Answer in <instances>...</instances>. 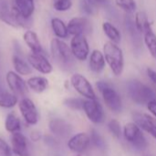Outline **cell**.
Listing matches in <instances>:
<instances>
[{
  "label": "cell",
  "instance_id": "6da1fadb",
  "mask_svg": "<svg viewBox=\"0 0 156 156\" xmlns=\"http://www.w3.org/2000/svg\"><path fill=\"white\" fill-rule=\"evenodd\" d=\"M103 55L111 71L115 76H120L124 68V57L122 49L112 41L103 45Z\"/></svg>",
  "mask_w": 156,
  "mask_h": 156
},
{
  "label": "cell",
  "instance_id": "7a4b0ae2",
  "mask_svg": "<svg viewBox=\"0 0 156 156\" xmlns=\"http://www.w3.org/2000/svg\"><path fill=\"white\" fill-rule=\"evenodd\" d=\"M127 92L130 98L138 105H147L152 100L156 99L155 92L150 86L138 80L128 82Z\"/></svg>",
  "mask_w": 156,
  "mask_h": 156
},
{
  "label": "cell",
  "instance_id": "3957f363",
  "mask_svg": "<svg viewBox=\"0 0 156 156\" xmlns=\"http://www.w3.org/2000/svg\"><path fill=\"white\" fill-rule=\"evenodd\" d=\"M96 87L101 93L105 105L113 112H120L122 110V98L119 92L108 82L99 81Z\"/></svg>",
  "mask_w": 156,
  "mask_h": 156
},
{
  "label": "cell",
  "instance_id": "277c9868",
  "mask_svg": "<svg viewBox=\"0 0 156 156\" xmlns=\"http://www.w3.org/2000/svg\"><path fill=\"white\" fill-rule=\"evenodd\" d=\"M50 51L52 58L61 66H68L72 62L73 55L70 47L60 39L55 38L51 40Z\"/></svg>",
  "mask_w": 156,
  "mask_h": 156
},
{
  "label": "cell",
  "instance_id": "5b68a950",
  "mask_svg": "<svg viewBox=\"0 0 156 156\" xmlns=\"http://www.w3.org/2000/svg\"><path fill=\"white\" fill-rule=\"evenodd\" d=\"M123 136L130 144L139 151H143L148 146V142L143 131L134 122L125 124L123 127Z\"/></svg>",
  "mask_w": 156,
  "mask_h": 156
},
{
  "label": "cell",
  "instance_id": "8992f818",
  "mask_svg": "<svg viewBox=\"0 0 156 156\" xmlns=\"http://www.w3.org/2000/svg\"><path fill=\"white\" fill-rule=\"evenodd\" d=\"M70 85L72 87L86 99H97L95 91L90 81L80 74H74L70 77Z\"/></svg>",
  "mask_w": 156,
  "mask_h": 156
},
{
  "label": "cell",
  "instance_id": "52a82bcc",
  "mask_svg": "<svg viewBox=\"0 0 156 156\" xmlns=\"http://www.w3.org/2000/svg\"><path fill=\"white\" fill-rule=\"evenodd\" d=\"M83 111L88 120L94 124H101L105 120V114L102 106L97 99H85Z\"/></svg>",
  "mask_w": 156,
  "mask_h": 156
},
{
  "label": "cell",
  "instance_id": "ba28073f",
  "mask_svg": "<svg viewBox=\"0 0 156 156\" xmlns=\"http://www.w3.org/2000/svg\"><path fill=\"white\" fill-rule=\"evenodd\" d=\"M17 105L26 123L31 126L36 125L38 121V113L35 103L28 97H23Z\"/></svg>",
  "mask_w": 156,
  "mask_h": 156
},
{
  "label": "cell",
  "instance_id": "9c48e42d",
  "mask_svg": "<svg viewBox=\"0 0 156 156\" xmlns=\"http://www.w3.org/2000/svg\"><path fill=\"white\" fill-rule=\"evenodd\" d=\"M70 50L73 57L78 61L84 62L90 54V46L84 35L72 37L70 40Z\"/></svg>",
  "mask_w": 156,
  "mask_h": 156
},
{
  "label": "cell",
  "instance_id": "30bf717a",
  "mask_svg": "<svg viewBox=\"0 0 156 156\" xmlns=\"http://www.w3.org/2000/svg\"><path fill=\"white\" fill-rule=\"evenodd\" d=\"M5 81L8 88L16 97H25L27 92V86L24 79L14 71H8L5 74Z\"/></svg>",
  "mask_w": 156,
  "mask_h": 156
},
{
  "label": "cell",
  "instance_id": "8fae6325",
  "mask_svg": "<svg viewBox=\"0 0 156 156\" xmlns=\"http://www.w3.org/2000/svg\"><path fill=\"white\" fill-rule=\"evenodd\" d=\"M133 122L137 124L142 131L149 133L152 137L156 139V119L152 116L142 113V112H133Z\"/></svg>",
  "mask_w": 156,
  "mask_h": 156
},
{
  "label": "cell",
  "instance_id": "7c38bea8",
  "mask_svg": "<svg viewBox=\"0 0 156 156\" xmlns=\"http://www.w3.org/2000/svg\"><path fill=\"white\" fill-rule=\"evenodd\" d=\"M29 65L42 74H48L53 71L52 64L43 53H29L27 55Z\"/></svg>",
  "mask_w": 156,
  "mask_h": 156
},
{
  "label": "cell",
  "instance_id": "4fadbf2b",
  "mask_svg": "<svg viewBox=\"0 0 156 156\" xmlns=\"http://www.w3.org/2000/svg\"><path fill=\"white\" fill-rule=\"evenodd\" d=\"M90 144V137L86 132H80L73 135L68 142V148L74 154H81Z\"/></svg>",
  "mask_w": 156,
  "mask_h": 156
},
{
  "label": "cell",
  "instance_id": "5bb4252c",
  "mask_svg": "<svg viewBox=\"0 0 156 156\" xmlns=\"http://www.w3.org/2000/svg\"><path fill=\"white\" fill-rule=\"evenodd\" d=\"M11 150L15 156H29L27 151V140L26 136L19 132L11 134Z\"/></svg>",
  "mask_w": 156,
  "mask_h": 156
},
{
  "label": "cell",
  "instance_id": "9a60e30c",
  "mask_svg": "<svg viewBox=\"0 0 156 156\" xmlns=\"http://www.w3.org/2000/svg\"><path fill=\"white\" fill-rule=\"evenodd\" d=\"M67 27L69 34L72 35L73 37L84 35V32L86 31L88 27V20L87 18L82 17H75L69 21Z\"/></svg>",
  "mask_w": 156,
  "mask_h": 156
},
{
  "label": "cell",
  "instance_id": "2e32d148",
  "mask_svg": "<svg viewBox=\"0 0 156 156\" xmlns=\"http://www.w3.org/2000/svg\"><path fill=\"white\" fill-rule=\"evenodd\" d=\"M89 66L93 73L99 74L102 72L106 66V61L103 52L99 50H93L90 56Z\"/></svg>",
  "mask_w": 156,
  "mask_h": 156
},
{
  "label": "cell",
  "instance_id": "e0dca14e",
  "mask_svg": "<svg viewBox=\"0 0 156 156\" xmlns=\"http://www.w3.org/2000/svg\"><path fill=\"white\" fill-rule=\"evenodd\" d=\"M23 40L25 43L27 44V46L30 49L31 52L43 53V48L41 46L38 36L36 32H34L33 30L27 29L23 35Z\"/></svg>",
  "mask_w": 156,
  "mask_h": 156
},
{
  "label": "cell",
  "instance_id": "ac0fdd59",
  "mask_svg": "<svg viewBox=\"0 0 156 156\" xmlns=\"http://www.w3.org/2000/svg\"><path fill=\"white\" fill-rule=\"evenodd\" d=\"M27 86L31 91L40 94L48 88L49 83L48 80L44 76H32L27 81Z\"/></svg>",
  "mask_w": 156,
  "mask_h": 156
},
{
  "label": "cell",
  "instance_id": "d6986e66",
  "mask_svg": "<svg viewBox=\"0 0 156 156\" xmlns=\"http://www.w3.org/2000/svg\"><path fill=\"white\" fill-rule=\"evenodd\" d=\"M50 131L58 136H66L70 133L71 128L70 126L64 120L60 119H54L49 122Z\"/></svg>",
  "mask_w": 156,
  "mask_h": 156
},
{
  "label": "cell",
  "instance_id": "ffe728a7",
  "mask_svg": "<svg viewBox=\"0 0 156 156\" xmlns=\"http://www.w3.org/2000/svg\"><path fill=\"white\" fill-rule=\"evenodd\" d=\"M144 43L151 53V55L156 59V34L154 32L151 24L146 27V29L144 31Z\"/></svg>",
  "mask_w": 156,
  "mask_h": 156
},
{
  "label": "cell",
  "instance_id": "44dd1931",
  "mask_svg": "<svg viewBox=\"0 0 156 156\" xmlns=\"http://www.w3.org/2000/svg\"><path fill=\"white\" fill-rule=\"evenodd\" d=\"M15 6L26 18H31L35 11L34 0H15Z\"/></svg>",
  "mask_w": 156,
  "mask_h": 156
},
{
  "label": "cell",
  "instance_id": "7402d4cb",
  "mask_svg": "<svg viewBox=\"0 0 156 156\" xmlns=\"http://www.w3.org/2000/svg\"><path fill=\"white\" fill-rule=\"evenodd\" d=\"M5 129L9 133L19 132L21 131V120L15 112H9L5 120Z\"/></svg>",
  "mask_w": 156,
  "mask_h": 156
},
{
  "label": "cell",
  "instance_id": "603a6c76",
  "mask_svg": "<svg viewBox=\"0 0 156 156\" xmlns=\"http://www.w3.org/2000/svg\"><path fill=\"white\" fill-rule=\"evenodd\" d=\"M13 66L15 69V72L18 74L19 75H28L32 73V68L29 65L28 63L24 61L22 58H20L17 55H14L12 58Z\"/></svg>",
  "mask_w": 156,
  "mask_h": 156
},
{
  "label": "cell",
  "instance_id": "cb8c5ba5",
  "mask_svg": "<svg viewBox=\"0 0 156 156\" xmlns=\"http://www.w3.org/2000/svg\"><path fill=\"white\" fill-rule=\"evenodd\" d=\"M50 24H51L52 30L58 39H66L69 35L67 25L60 18L53 17L50 21Z\"/></svg>",
  "mask_w": 156,
  "mask_h": 156
},
{
  "label": "cell",
  "instance_id": "d4e9b609",
  "mask_svg": "<svg viewBox=\"0 0 156 156\" xmlns=\"http://www.w3.org/2000/svg\"><path fill=\"white\" fill-rule=\"evenodd\" d=\"M102 29H103V32L105 33V35L110 40V41H112V42H113L115 44H118L121 41V39H122L121 32L111 22H109V21L103 22V24H102Z\"/></svg>",
  "mask_w": 156,
  "mask_h": 156
},
{
  "label": "cell",
  "instance_id": "484cf974",
  "mask_svg": "<svg viewBox=\"0 0 156 156\" xmlns=\"http://www.w3.org/2000/svg\"><path fill=\"white\" fill-rule=\"evenodd\" d=\"M0 19L4 23L16 28L12 17V7H9L6 0H0Z\"/></svg>",
  "mask_w": 156,
  "mask_h": 156
},
{
  "label": "cell",
  "instance_id": "4316f807",
  "mask_svg": "<svg viewBox=\"0 0 156 156\" xmlns=\"http://www.w3.org/2000/svg\"><path fill=\"white\" fill-rule=\"evenodd\" d=\"M18 104V98L16 95L9 92H0V108H12Z\"/></svg>",
  "mask_w": 156,
  "mask_h": 156
},
{
  "label": "cell",
  "instance_id": "83f0119b",
  "mask_svg": "<svg viewBox=\"0 0 156 156\" xmlns=\"http://www.w3.org/2000/svg\"><path fill=\"white\" fill-rule=\"evenodd\" d=\"M134 22H135L136 29L140 32H143V33H144V29H146V27L151 24L148 19V17L146 16V14L144 12H137L135 14Z\"/></svg>",
  "mask_w": 156,
  "mask_h": 156
},
{
  "label": "cell",
  "instance_id": "f1b7e54d",
  "mask_svg": "<svg viewBox=\"0 0 156 156\" xmlns=\"http://www.w3.org/2000/svg\"><path fill=\"white\" fill-rule=\"evenodd\" d=\"M115 4L118 7L127 13H132L136 10L135 0H115Z\"/></svg>",
  "mask_w": 156,
  "mask_h": 156
},
{
  "label": "cell",
  "instance_id": "f546056e",
  "mask_svg": "<svg viewBox=\"0 0 156 156\" xmlns=\"http://www.w3.org/2000/svg\"><path fill=\"white\" fill-rule=\"evenodd\" d=\"M84 99L78 97H70L64 100V105L73 110H80L83 109Z\"/></svg>",
  "mask_w": 156,
  "mask_h": 156
},
{
  "label": "cell",
  "instance_id": "4dcf8cb0",
  "mask_svg": "<svg viewBox=\"0 0 156 156\" xmlns=\"http://www.w3.org/2000/svg\"><path fill=\"white\" fill-rule=\"evenodd\" d=\"M108 129L114 138L120 139L122 130H121V123L119 122V120L115 119H112V120H110V122L108 123Z\"/></svg>",
  "mask_w": 156,
  "mask_h": 156
},
{
  "label": "cell",
  "instance_id": "1f68e13d",
  "mask_svg": "<svg viewBox=\"0 0 156 156\" xmlns=\"http://www.w3.org/2000/svg\"><path fill=\"white\" fill-rule=\"evenodd\" d=\"M72 6V1L71 0H54L53 7L55 10L59 12H64Z\"/></svg>",
  "mask_w": 156,
  "mask_h": 156
},
{
  "label": "cell",
  "instance_id": "d6a6232c",
  "mask_svg": "<svg viewBox=\"0 0 156 156\" xmlns=\"http://www.w3.org/2000/svg\"><path fill=\"white\" fill-rule=\"evenodd\" d=\"M90 137V143H92L96 147L103 148V146H104V141L101 138V136L99 134V132H97L95 130H92Z\"/></svg>",
  "mask_w": 156,
  "mask_h": 156
},
{
  "label": "cell",
  "instance_id": "836d02e7",
  "mask_svg": "<svg viewBox=\"0 0 156 156\" xmlns=\"http://www.w3.org/2000/svg\"><path fill=\"white\" fill-rule=\"evenodd\" d=\"M0 156H15L7 143L2 138H0Z\"/></svg>",
  "mask_w": 156,
  "mask_h": 156
},
{
  "label": "cell",
  "instance_id": "e575fe53",
  "mask_svg": "<svg viewBox=\"0 0 156 156\" xmlns=\"http://www.w3.org/2000/svg\"><path fill=\"white\" fill-rule=\"evenodd\" d=\"M108 3V0H86V4L90 7H99L105 6Z\"/></svg>",
  "mask_w": 156,
  "mask_h": 156
},
{
  "label": "cell",
  "instance_id": "d590c367",
  "mask_svg": "<svg viewBox=\"0 0 156 156\" xmlns=\"http://www.w3.org/2000/svg\"><path fill=\"white\" fill-rule=\"evenodd\" d=\"M147 108L150 111V113L156 119V99L152 100L151 102H149L147 105Z\"/></svg>",
  "mask_w": 156,
  "mask_h": 156
},
{
  "label": "cell",
  "instance_id": "8d00e7d4",
  "mask_svg": "<svg viewBox=\"0 0 156 156\" xmlns=\"http://www.w3.org/2000/svg\"><path fill=\"white\" fill-rule=\"evenodd\" d=\"M146 72H147V75L151 79V81L156 85V71H154L152 68H147Z\"/></svg>",
  "mask_w": 156,
  "mask_h": 156
},
{
  "label": "cell",
  "instance_id": "74e56055",
  "mask_svg": "<svg viewBox=\"0 0 156 156\" xmlns=\"http://www.w3.org/2000/svg\"><path fill=\"white\" fill-rule=\"evenodd\" d=\"M40 138H41V135L39 134L38 131H32L30 134V139L33 142H37V141H39Z\"/></svg>",
  "mask_w": 156,
  "mask_h": 156
},
{
  "label": "cell",
  "instance_id": "f35d334b",
  "mask_svg": "<svg viewBox=\"0 0 156 156\" xmlns=\"http://www.w3.org/2000/svg\"><path fill=\"white\" fill-rule=\"evenodd\" d=\"M72 156H81V154H75L74 155H72Z\"/></svg>",
  "mask_w": 156,
  "mask_h": 156
}]
</instances>
